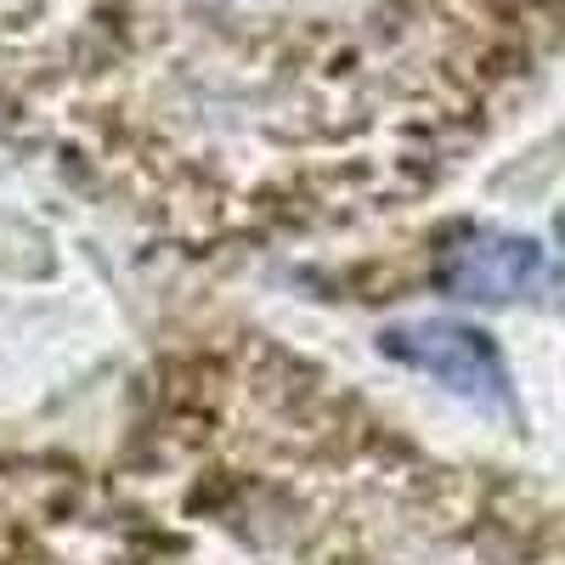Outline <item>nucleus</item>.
<instances>
[{"mask_svg":"<svg viewBox=\"0 0 565 565\" xmlns=\"http://www.w3.org/2000/svg\"><path fill=\"white\" fill-rule=\"evenodd\" d=\"M441 289L458 300H521L548 277V260L532 238H469L441 260Z\"/></svg>","mask_w":565,"mask_h":565,"instance_id":"f257e3e1","label":"nucleus"},{"mask_svg":"<svg viewBox=\"0 0 565 565\" xmlns=\"http://www.w3.org/2000/svg\"><path fill=\"white\" fill-rule=\"evenodd\" d=\"M391 356L436 373L441 385H452L463 396H492L503 385L498 351L476 334V328H458V322H407V328H396Z\"/></svg>","mask_w":565,"mask_h":565,"instance_id":"f03ea898","label":"nucleus"},{"mask_svg":"<svg viewBox=\"0 0 565 565\" xmlns=\"http://www.w3.org/2000/svg\"><path fill=\"white\" fill-rule=\"evenodd\" d=\"M559 238H565V215H559Z\"/></svg>","mask_w":565,"mask_h":565,"instance_id":"7ed1b4c3","label":"nucleus"}]
</instances>
